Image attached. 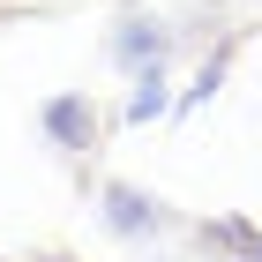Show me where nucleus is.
Instances as JSON below:
<instances>
[{
  "instance_id": "nucleus-4",
  "label": "nucleus",
  "mask_w": 262,
  "mask_h": 262,
  "mask_svg": "<svg viewBox=\"0 0 262 262\" xmlns=\"http://www.w3.org/2000/svg\"><path fill=\"white\" fill-rule=\"evenodd\" d=\"M135 82H142V90H135V105H127V120H150V113H165V90H158L165 75H158V68H150V75H135Z\"/></svg>"
},
{
  "instance_id": "nucleus-3",
  "label": "nucleus",
  "mask_w": 262,
  "mask_h": 262,
  "mask_svg": "<svg viewBox=\"0 0 262 262\" xmlns=\"http://www.w3.org/2000/svg\"><path fill=\"white\" fill-rule=\"evenodd\" d=\"M105 225L113 232H150L158 225V202L135 195V187H105Z\"/></svg>"
},
{
  "instance_id": "nucleus-1",
  "label": "nucleus",
  "mask_w": 262,
  "mask_h": 262,
  "mask_svg": "<svg viewBox=\"0 0 262 262\" xmlns=\"http://www.w3.org/2000/svg\"><path fill=\"white\" fill-rule=\"evenodd\" d=\"M90 127H98L90 98H53V105H45V135L60 142V150H82V142H90Z\"/></svg>"
},
{
  "instance_id": "nucleus-2",
  "label": "nucleus",
  "mask_w": 262,
  "mask_h": 262,
  "mask_svg": "<svg viewBox=\"0 0 262 262\" xmlns=\"http://www.w3.org/2000/svg\"><path fill=\"white\" fill-rule=\"evenodd\" d=\"M113 53H120L135 75H150V68L165 60V30H150V15H127V23H120V38H113Z\"/></svg>"
},
{
  "instance_id": "nucleus-5",
  "label": "nucleus",
  "mask_w": 262,
  "mask_h": 262,
  "mask_svg": "<svg viewBox=\"0 0 262 262\" xmlns=\"http://www.w3.org/2000/svg\"><path fill=\"white\" fill-rule=\"evenodd\" d=\"M217 240H225V247H240V255H255V262H262V232H255V225H232V217H225V225H217Z\"/></svg>"
}]
</instances>
